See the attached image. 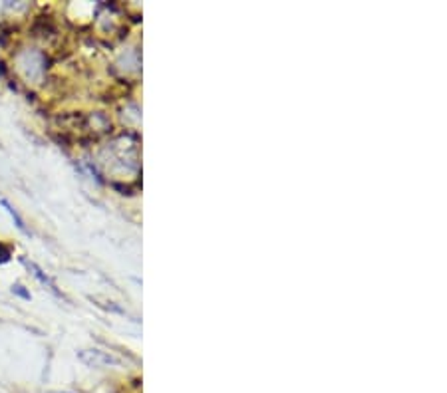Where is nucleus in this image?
Here are the masks:
<instances>
[{"label": "nucleus", "mask_w": 447, "mask_h": 393, "mask_svg": "<svg viewBox=\"0 0 447 393\" xmlns=\"http://www.w3.org/2000/svg\"><path fill=\"white\" fill-rule=\"evenodd\" d=\"M16 68L32 84H40L48 70V58L38 48H24L16 54Z\"/></svg>", "instance_id": "obj_1"}, {"label": "nucleus", "mask_w": 447, "mask_h": 393, "mask_svg": "<svg viewBox=\"0 0 447 393\" xmlns=\"http://www.w3.org/2000/svg\"><path fill=\"white\" fill-rule=\"evenodd\" d=\"M22 264H24V267H26V269H28L30 272H32V276L38 280L40 284H44V286L48 288V290H52L54 294H58V296H60L58 288H56V284H54V280L50 279L48 274H46L44 270L40 269L36 262H32V260H28V259H22Z\"/></svg>", "instance_id": "obj_2"}, {"label": "nucleus", "mask_w": 447, "mask_h": 393, "mask_svg": "<svg viewBox=\"0 0 447 393\" xmlns=\"http://www.w3.org/2000/svg\"><path fill=\"white\" fill-rule=\"evenodd\" d=\"M80 360H82V362H86L88 365H94V367H99V365H107V364H117L112 355L104 354V352H99V350H88V352H82V354H80Z\"/></svg>", "instance_id": "obj_3"}, {"label": "nucleus", "mask_w": 447, "mask_h": 393, "mask_svg": "<svg viewBox=\"0 0 447 393\" xmlns=\"http://www.w3.org/2000/svg\"><path fill=\"white\" fill-rule=\"evenodd\" d=\"M0 205H2V209L9 212L10 217H12V221H14V225H16V227H18V229L22 230L24 235H30V230L26 229V222H24V219L20 217V212L16 211L12 205H10V201H6V199H0Z\"/></svg>", "instance_id": "obj_4"}, {"label": "nucleus", "mask_w": 447, "mask_h": 393, "mask_svg": "<svg viewBox=\"0 0 447 393\" xmlns=\"http://www.w3.org/2000/svg\"><path fill=\"white\" fill-rule=\"evenodd\" d=\"M10 259H12V249L9 244L0 242V264H6Z\"/></svg>", "instance_id": "obj_5"}, {"label": "nucleus", "mask_w": 447, "mask_h": 393, "mask_svg": "<svg viewBox=\"0 0 447 393\" xmlns=\"http://www.w3.org/2000/svg\"><path fill=\"white\" fill-rule=\"evenodd\" d=\"M12 294L24 298V300H30V292L22 284H12Z\"/></svg>", "instance_id": "obj_6"}, {"label": "nucleus", "mask_w": 447, "mask_h": 393, "mask_svg": "<svg viewBox=\"0 0 447 393\" xmlns=\"http://www.w3.org/2000/svg\"><path fill=\"white\" fill-rule=\"evenodd\" d=\"M48 393H60V392H48Z\"/></svg>", "instance_id": "obj_7"}]
</instances>
